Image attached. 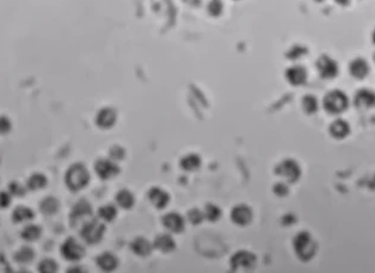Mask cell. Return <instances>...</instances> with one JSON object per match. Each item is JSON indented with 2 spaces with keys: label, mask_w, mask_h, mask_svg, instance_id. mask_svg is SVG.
I'll list each match as a JSON object with an SVG mask.
<instances>
[{
  "label": "cell",
  "mask_w": 375,
  "mask_h": 273,
  "mask_svg": "<svg viewBox=\"0 0 375 273\" xmlns=\"http://www.w3.org/2000/svg\"><path fill=\"white\" fill-rule=\"evenodd\" d=\"M90 182V173L85 165L82 163H74L68 171L66 172L65 182L66 186L71 191H80L87 186Z\"/></svg>",
  "instance_id": "6da1fadb"
},
{
  "label": "cell",
  "mask_w": 375,
  "mask_h": 273,
  "mask_svg": "<svg viewBox=\"0 0 375 273\" xmlns=\"http://www.w3.org/2000/svg\"><path fill=\"white\" fill-rule=\"evenodd\" d=\"M106 227L98 220H89L81 226L80 235L86 244L96 245L103 239Z\"/></svg>",
  "instance_id": "7a4b0ae2"
},
{
  "label": "cell",
  "mask_w": 375,
  "mask_h": 273,
  "mask_svg": "<svg viewBox=\"0 0 375 273\" xmlns=\"http://www.w3.org/2000/svg\"><path fill=\"white\" fill-rule=\"evenodd\" d=\"M294 250L301 260L307 261L316 253V245L308 233H299L294 240Z\"/></svg>",
  "instance_id": "3957f363"
},
{
  "label": "cell",
  "mask_w": 375,
  "mask_h": 273,
  "mask_svg": "<svg viewBox=\"0 0 375 273\" xmlns=\"http://www.w3.org/2000/svg\"><path fill=\"white\" fill-rule=\"evenodd\" d=\"M348 106L346 94L340 91H332L326 94L324 99V108L331 114L342 113Z\"/></svg>",
  "instance_id": "277c9868"
},
{
  "label": "cell",
  "mask_w": 375,
  "mask_h": 273,
  "mask_svg": "<svg viewBox=\"0 0 375 273\" xmlns=\"http://www.w3.org/2000/svg\"><path fill=\"white\" fill-rule=\"evenodd\" d=\"M92 215V207H91L90 203L86 201H79L78 203L74 204L73 209L71 212V225L72 227H77L79 225H84L86 222V218H89ZM89 221V220H87Z\"/></svg>",
  "instance_id": "5b68a950"
},
{
  "label": "cell",
  "mask_w": 375,
  "mask_h": 273,
  "mask_svg": "<svg viewBox=\"0 0 375 273\" xmlns=\"http://www.w3.org/2000/svg\"><path fill=\"white\" fill-rule=\"evenodd\" d=\"M61 254L66 260L68 261H78L84 256L85 250L80 242L77 241L76 239L66 240L61 246Z\"/></svg>",
  "instance_id": "8992f818"
},
{
  "label": "cell",
  "mask_w": 375,
  "mask_h": 273,
  "mask_svg": "<svg viewBox=\"0 0 375 273\" xmlns=\"http://www.w3.org/2000/svg\"><path fill=\"white\" fill-rule=\"evenodd\" d=\"M95 171L99 178L103 180L115 178L120 173V168L112 159H99L98 161H96Z\"/></svg>",
  "instance_id": "52a82bcc"
},
{
  "label": "cell",
  "mask_w": 375,
  "mask_h": 273,
  "mask_svg": "<svg viewBox=\"0 0 375 273\" xmlns=\"http://www.w3.org/2000/svg\"><path fill=\"white\" fill-rule=\"evenodd\" d=\"M230 263L233 270L252 269L256 264V256L247 250H239L232 255Z\"/></svg>",
  "instance_id": "ba28073f"
},
{
  "label": "cell",
  "mask_w": 375,
  "mask_h": 273,
  "mask_svg": "<svg viewBox=\"0 0 375 273\" xmlns=\"http://www.w3.org/2000/svg\"><path fill=\"white\" fill-rule=\"evenodd\" d=\"M276 173L283 177L287 182H296L300 177V167L293 160H285L276 167Z\"/></svg>",
  "instance_id": "9c48e42d"
},
{
  "label": "cell",
  "mask_w": 375,
  "mask_h": 273,
  "mask_svg": "<svg viewBox=\"0 0 375 273\" xmlns=\"http://www.w3.org/2000/svg\"><path fill=\"white\" fill-rule=\"evenodd\" d=\"M252 217V210L247 205H245V204H239V205L234 206L232 211H231V220L237 226L244 227L250 225Z\"/></svg>",
  "instance_id": "30bf717a"
},
{
  "label": "cell",
  "mask_w": 375,
  "mask_h": 273,
  "mask_svg": "<svg viewBox=\"0 0 375 273\" xmlns=\"http://www.w3.org/2000/svg\"><path fill=\"white\" fill-rule=\"evenodd\" d=\"M162 226L171 231V233H182L186 227V221L177 212H170L166 214L161 220Z\"/></svg>",
  "instance_id": "8fae6325"
},
{
  "label": "cell",
  "mask_w": 375,
  "mask_h": 273,
  "mask_svg": "<svg viewBox=\"0 0 375 273\" xmlns=\"http://www.w3.org/2000/svg\"><path fill=\"white\" fill-rule=\"evenodd\" d=\"M116 119L117 114L114 109L104 108L98 111L97 116H96V124L102 129H109V128L114 127Z\"/></svg>",
  "instance_id": "7c38bea8"
},
{
  "label": "cell",
  "mask_w": 375,
  "mask_h": 273,
  "mask_svg": "<svg viewBox=\"0 0 375 273\" xmlns=\"http://www.w3.org/2000/svg\"><path fill=\"white\" fill-rule=\"evenodd\" d=\"M148 199L157 209H164L169 204L170 196L161 187H152L148 191Z\"/></svg>",
  "instance_id": "4fadbf2b"
},
{
  "label": "cell",
  "mask_w": 375,
  "mask_h": 273,
  "mask_svg": "<svg viewBox=\"0 0 375 273\" xmlns=\"http://www.w3.org/2000/svg\"><path fill=\"white\" fill-rule=\"evenodd\" d=\"M317 66H318L321 75L324 76V78H333V76L337 74V64H336L332 59H330V57H321Z\"/></svg>",
  "instance_id": "5bb4252c"
},
{
  "label": "cell",
  "mask_w": 375,
  "mask_h": 273,
  "mask_svg": "<svg viewBox=\"0 0 375 273\" xmlns=\"http://www.w3.org/2000/svg\"><path fill=\"white\" fill-rule=\"evenodd\" d=\"M131 248L136 255L147 256L152 253V250L154 247L153 244H151L145 237H136L131 244Z\"/></svg>",
  "instance_id": "9a60e30c"
},
{
  "label": "cell",
  "mask_w": 375,
  "mask_h": 273,
  "mask_svg": "<svg viewBox=\"0 0 375 273\" xmlns=\"http://www.w3.org/2000/svg\"><path fill=\"white\" fill-rule=\"evenodd\" d=\"M153 247L161 250L162 253H170L176 248V242L172 239V236L167 234H161L156 237L153 242Z\"/></svg>",
  "instance_id": "2e32d148"
},
{
  "label": "cell",
  "mask_w": 375,
  "mask_h": 273,
  "mask_svg": "<svg viewBox=\"0 0 375 273\" xmlns=\"http://www.w3.org/2000/svg\"><path fill=\"white\" fill-rule=\"evenodd\" d=\"M96 263H97L98 267L101 270H103V271L106 272H110V271H114V270L116 269L118 265V260L116 256L112 254V253L106 252L98 256Z\"/></svg>",
  "instance_id": "e0dca14e"
},
{
  "label": "cell",
  "mask_w": 375,
  "mask_h": 273,
  "mask_svg": "<svg viewBox=\"0 0 375 273\" xmlns=\"http://www.w3.org/2000/svg\"><path fill=\"white\" fill-rule=\"evenodd\" d=\"M349 70L350 73H351L352 76H355V78H365V76L368 74V65H367V62L365 61L363 59H356L354 60V61L350 64V67H349Z\"/></svg>",
  "instance_id": "ac0fdd59"
},
{
  "label": "cell",
  "mask_w": 375,
  "mask_h": 273,
  "mask_svg": "<svg viewBox=\"0 0 375 273\" xmlns=\"http://www.w3.org/2000/svg\"><path fill=\"white\" fill-rule=\"evenodd\" d=\"M179 165H181L182 170L184 171H188V172L196 171L201 166V158L198 157L197 154H188L186 155V157L182 158Z\"/></svg>",
  "instance_id": "d6986e66"
},
{
  "label": "cell",
  "mask_w": 375,
  "mask_h": 273,
  "mask_svg": "<svg viewBox=\"0 0 375 273\" xmlns=\"http://www.w3.org/2000/svg\"><path fill=\"white\" fill-rule=\"evenodd\" d=\"M287 79H288L289 83L293 84V85L304 84L306 80L305 69L301 67H292L291 69H288V72H287Z\"/></svg>",
  "instance_id": "ffe728a7"
},
{
  "label": "cell",
  "mask_w": 375,
  "mask_h": 273,
  "mask_svg": "<svg viewBox=\"0 0 375 273\" xmlns=\"http://www.w3.org/2000/svg\"><path fill=\"white\" fill-rule=\"evenodd\" d=\"M116 203L122 209H131L134 205V195L128 190H121L116 195Z\"/></svg>",
  "instance_id": "44dd1931"
},
{
  "label": "cell",
  "mask_w": 375,
  "mask_h": 273,
  "mask_svg": "<svg viewBox=\"0 0 375 273\" xmlns=\"http://www.w3.org/2000/svg\"><path fill=\"white\" fill-rule=\"evenodd\" d=\"M34 217H35L34 211L27 206L17 207V209H16L12 214V220L17 223L27 222V221L32 220Z\"/></svg>",
  "instance_id": "7402d4cb"
},
{
  "label": "cell",
  "mask_w": 375,
  "mask_h": 273,
  "mask_svg": "<svg viewBox=\"0 0 375 273\" xmlns=\"http://www.w3.org/2000/svg\"><path fill=\"white\" fill-rule=\"evenodd\" d=\"M330 133L332 134L335 137L342 138L344 137V136L348 135L349 125L344 121H342V119H337V121H335L332 124H331Z\"/></svg>",
  "instance_id": "603a6c76"
},
{
  "label": "cell",
  "mask_w": 375,
  "mask_h": 273,
  "mask_svg": "<svg viewBox=\"0 0 375 273\" xmlns=\"http://www.w3.org/2000/svg\"><path fill=\"white\" fill-rule=\"evenodd\" d=\"M47 185V178L46 176L41 173H35L27 179V188L31 191H36V190H41Z\"/></svg>",
  "instance_id": "cb8c5ba5"
},
{
  "label": "cell",
  "mask_w": 375,
  "mask_h": 273,
  "mask_svg": "<svg viewBox=\"0 0 375 273\" xmlns=\"http://www.w3.org/2000/svg\"><path fill=\"white\" fill-rule=\"evenodd\" d=\"M41 234H42V229L35 225H29L24 227V229L22 230V237L30 242L36 241L37 239H40Z\"/></svg>",
  "instance_id": "d4e9b609"
},
{
  "label": "cell",
  "mask_w": 375,
  "mask_h": 273,
  "mask_svg": "<svg viewBox=\"0 0 375 273\" xmlns=\"http://www.w3.org/2000/svg\"><path fill=\"white\" fill-rule=\"evenodd\" d=\"M117 216V209L116 206L112 205V204H107L103 205L101 209L98 210V217L101 220L106 221V222H111L114 221Z\"/></svg>",
  "instance_id": "484cf974"
},
{
  "label": "cell",
  "mask_w": 375,
  "mask_h": 273,
  "mask_svg": "<svg viewBox=\"0 0 375 273\" xmlns=\"http://www.w3.org/2000/svg\"><path fill=\"white\" fill-rule=\"evenodd\" d=\"M41 211L46 215H53L59 210V202L54 197H47L41 202Z\"/></svg>",
  "instance_id": "4316f807"
},
{
  "label": "cell",
  "mask_w": 375,
  "mask_h": 273,
  "mask_svg": "<svg viewBox=\"0 0 375 273\" xmlns=\"http://www.w3.org/2000/svg\"><path fill=\"white\" fill-rule=\"evenodd\" d=\"M35 258V252L32 248L27 247V246H26V247H22L21 250H18L17 253L15 254V260L18 261V263L21 264H27L30 263V261L34 260Z\"/></svg>",
  "instance_id": "83f0119b"
},
{
  "label": "cell",
  "mask_w": 375,
  "mask_h": 273,
  "mask_svg": "<svg viewBox=\"0 0 375 273\" xmlns=\"http://www.w3.org/2000/svg\"><path fill=\"white\" fill-rule=\"evenodd\" d=\"M356 104L358 106H372L375 104V94L371 91H361L356 95Z\"/></svg>",
  "instance_id": "f1b7e54d"
},
{
  "label": "cell",
  "mask_w": 375,
  "mask_h": 273,
  "mask_svg": "<svg viewBox=\"0 0 375 273\" xmlns=\"http://www.w3.org/2000/svg\"><path fill=\"white\" fill-rule=\"evenodd\" d=\"M203 212H205V218L208 220L209 222H215V221L219 220L220 216H221V210H220V207L211 203L207 204Z\"/></svg>",
  "instance_id": "f546056e"
},
{
  "label": "cell",
  "mask_w": 375,
  "mask_h": 273,
  "mask_svg": "<svg viewBox=\"0 0 375 273\" xmlns=\"http://www.w3.org/2000/svg\"><path fill=\"white\" fill-rule=\"evenodd\" d=\"M188 220H189V222L191 223V225H201V223L203 222V220H205V212L201 211L200 209H191L189 210V212H188Z\"/></svg>",
  "instance_id": "4dcf8cb0"
},
{
  "label": "cell",
  "mask_w": 375,
  "mask_h": 273,
  "mask_svg": "<svg viewBox=\"0 0 375 273\" xmlns=\"http://www.w3.org/2000/svg\"><path fill=\"white\" fill-rule=\"evenodd\" d=\"M38 271L42 273H53L57 271L56 261L53 259H45L38 265Z\"/></svg>",
  "instance_id": "1f68e13d"
},
{
  "label": "cell",
  "mask_w": 375,
  "mask_h": 273,
  "mask_svg": "<svg viewBox=\"0 0 375 273\" xmlns=\"http://www.w3.org/2000/svg\"><path fill=\"white\" fill-rule=\"evenodd\" d=\"M302 108L307 114H313L316 113V110L318 109V103L317 99L312 95H307L302 99Z\"/></svg>",
  "instance_id": "d6a6232c"
},
{
  "label": "cell",
  "mask_w": 375,
  "mask_h": 273,
  "mask_svg": "<svg viewBox=\"0 0 375 273\" xmlns=\"http://www.w3.org/2000/svg\"><path fill=\"white\" fill-rule=\"evenodd\" d=\"M9 192L12 196H16V197H22V196L26 195L27 187H24L23 185H21L19 182H13L9 185Z\"/></svg>",
  "instance_id": "836d02e7"
},
{
  "label": "cell",
  "mask_w": 375,
  "mask_h": 273,
  "mask_svg": "<svg viewBox=\"0 0 375 273\" xmlns=\"http://www.w3.org/2000/svg\"><path fill=\"white\" fill-rule=\"evenodd\" d=\"M110 158H111L112 160H122L123 158H125L126 153H125V149L122 148V147L120 146H114L112 148H110Z\"/></svg>",
  "instance_id": "e575fe53"
},
{
  "label": "cell",
  "mask_w": 375,
  "mask_h": 273,
  "mask_svg": "<svg viewBox=\"0 0 375 273\" xmlns=\"http://www.w3.org/2000/svg\"><path fill=\"white\" fill-rule=\"evenodd\" d=\"M11 128H12V124H11L10 119L6 116H0V134L5 135V134L10 133Z\"/></svg>",
  "instance_id": "d590c367"
},
{
  "label": "cell",
  "mask_w": 375,
  "mask_h": 273,
  "mask_svg": "<svg viewBox=\"0 0 375 273\" xmlns=\"http://www.w3.org/2000/svg\"><path fill=\"white\" fill-rule=\"evenodd\" d=\"M11 193L10 192H6V191H2V192H0V207L1 209H5V207H7L11 204Z\"/></svg>",
  "instance_id": "8d00e7d4"
},
{
  "label": "cell",
  "mask_w": 375,
  "mask_h": 273,
  "mask_svg": "<svg viewBox=\"0 0 375 273\" xmlns=\"http://www.w3.org/2000/svg\"><path fill=\"white\" fill-rule=\"evenodd\" d=\"M274 191H275V193H276V195H278V196H286L287 193H288V188H287L286 185H283V184L275 185Z\"/></svg>",
  "instance_id": "74e56055"
},
{
  "label": "cell",
  "mask_w": 375,
  "mask_h": 273,
  "mask_svg": "<svg viewBox=\"0 0 375 273\" xmlns=\"http://www.w3.org/2000/svg\"><path fill=\"white\" fill-rule=\"evenodd\" d=\"M336 1H337L338 4H341V5H348L350 0H336Z\"/></svg>",
  "instance_id": "f35d334b"
},
{
  "label": "cell",
  "mask_w": 375,
  "mask_h": 273,
  "mask_svg": "<svg viewBox=\"0 0 375 273\" xmlns=\"http://www.w3.org/2000/svg\"><path fill=\"white\" fill-rule=\"evenodd\" d=\"M373 41H374V43H375V31H374V34H373Z\"/></svg>",
  "instance_id": "ab89813d"
},
{
  "label": "cell",
  "mask_w": 375,
  "mask_h": 273,
  "mask_svg": "<svg viewBox=\"0 0 375 273\" xmlns=\"http://www.w3.org/2000/svg\"><path fill=\"white\" fill-rule=\"evenodd\" d=\"M318 1H321V0H318Z\"/></svg>",
  "instance_id": "60d3db41"
}]
</instances>
